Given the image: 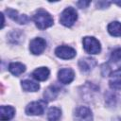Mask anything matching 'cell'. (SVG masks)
Returning a JSON list of instances; mask_svg holds the SVG:
<instances>
[{
	"mask_svg": "<svg viewBox=\"0 0 121 121\" xmlns=\"http://www.w3.org/2000/svg\"><path fill=\"white\" fill-rule=\"evenodd\" d=\"M82 43L84 50L89 54H98L101 50L100 43L94 37H84Z\"/></svg>",
	"mask_w": 121,
	"mask_h": 121,
	"instance_id": "4",
	"label": "cell"
},
{
	"mask_svg": "<svg viewBox=\"0 0 121 121\" xmlns=\"http://www.w3.org/2000/svg\"><path fill=\"white\" fill-rule=\"evenodd\" d=\"M114 4H117L118 6H120V7H121V2H114Z\"/></svg>",
	"mask_w": 121,
	"mask_h": 121,
	"instance_id": "21",
	"label": "cell"
},
{
	"mask_svg": "<svg viewBox=\"0 0 121 121\" xmlns=\"http://www.w3.org/2000/svg\"><path fill=\"white\" fill-rule=\"evenodd\" d=\"M78 19V13L72 7L66 8L60 16V23L65 26H72Z\"/></svg>",
	"mask_w": 121,
	"mask_h": 121,
	"instance_id": "3",
	"label": "cell"
},
{
	"mask_svg": "<svg viewBox=\"0 0 121 121\" xmlns=\"http://www.w3.org/2000/svg\"><path fill=\"white\" fill-rule=\"evenodd\" d=\"M49 74H50V71L48 68L46 67H39L37 69H35L32 73V77L39 80V81H44L48 78L49 77Z\"/></svg>",
	"mask_w": 121,
	"mask_h": 121,
	"instance_id": "12",
	"label": "cell"
},
{
	"mask_svg": "<svg viewBox=\"0 0 121 121\" xmlns=\"http://www.w3.org/2000/svg\"><path fill=\"white\" fill-rule=\"evenodd\" d=\"M55 54L57 57L60 59L69 60V59H73L76 56V50L67 45H60L55 49Z\"/></svg>",
	"mask_w": 121,
	"mask_h": 121,
	"instance_id": "8",
	"label": "cell"
},
{
	"mask_svg": "<svg viewBox=\"0 0 121 121\" xmlns=\"http://www.w3.org/2000/svg\"><path fill=\"white\" fill-rule=\"evenodd\" d=\"M104 67L105 68H102V74L104 76L112 75L121 70V48H116L112 51L109 62L106 63Z\"/></svg>",
	"mask_w": 121,
	"mask_h": 121,
	"instance_id": "1",
	"label": "cell"
},
{
	"mask_svg": "<svg viewBox=\"0 0 121 121\" xmlns=\"http://www.w3.org/2000/svg\"><path fill=\"white\" fill-rule=\"evenodd\" d=\"M15 114V109L11 106H1L0 107V119L1 121H9Z\"/></svg>",
	"mask_w": 121,
	"mask_h": 121,
	"instance_id": "11",
	"label": "cell"
},
{
	"mask_svg": "<svg viewBox=\"0 0 121 121\" xmlns=\"http://www.w3.org/2000/svg\"><path fill=\"white\" fill-rule=\"evenodd\" d=\"M108 31L112 36H115V37L121 36V23L117 21L110 23L108 26Z\"/></svg>",
	"mask_w": 121,
	"mask_h": 121,
	"instance_id": "16",
	"label": "cell"
},
{
	"mask_svg": "<svg viewBox=\"0 0 121 121\" xmlns=\"http://www.w3.org/2000/svg\"><path fill=\"white\" fill-rule=\"evenodd\" d=\"M33 21L39 29H45L53 25L52 16L43 9H39L33 15Z\"/></svg>",
	"mask_w": 121,
	"mask_h": 121,
	"instance_id": "2",
	"label": "cell"
},
{
	"mask_svg": "<svg viewBox=\"0 0 121 121\" xmlns=\"http://www.w3.org/2000/svg\"><path fill=\"white\" fill-rule=\"evenodd\" d=\"M90 1H79L77 3V5L80 8V9H83V8H87L89 5H90Z\"/></svg>",
	"mask_w": 121,
	"mask_h": 121,
	"instance_id": "20",
	"label": "cell"
},
{
	"mask_svg": "<svg viewBox=\"0 0 121 121\" xmlns=\"http://www.w3.org/2000/svg\"><path fill=\"white\" fill-rule=\"evenodd\" d=\"M111 76L112 77L109 81L110 87L114 90H121V72H115Z\"/></svg>",
	"mask_w": 121,
	"mask_h": 121,
	"instance_id": "14",
	"label": "cell"
},
{
	"mask_svg": "<svg viewBox=\"0 0 121 121\" xmlns=\"http://www.w3.org/2000/svg\"><path fill=\"white\" fill-rule=\"evenodd\" d=\"M8 16L9 18H11L13 21H16L19 24H26L28 22V17L25 14H19L17 10L15 9H8L6 10Z\"/></svg>",
	"mask_w": 121,
	"mask_h": 121,
	"instance_id": "10",
	"label": "cell"
},
{
	"mask_svg": "<svg viewBox=\"0 0 121 121\" xmlns=\"http://www.w3.org/2000/svg\"><path fill=\"white\" fill-rule=\"evenodd\" d=\"M46 47V42L43 38H35L29 43V50L33 55H40L42 54Z\"/></svg>",
	"mask_w": 121,
	"mask_h": 121,
	"instance_id": "6",
	"label": "cell"
},
{
	"mask_svg": "<svg viewBox=\"0 0 121 121\" xmlns=\"http://www.w3.org/2000/svg\"><path fill=\"white\" fill-rule=\"evenodd\" d=\"M74 117L76 121H93V114L89 108L80 106L76 109Z\"/></svg>",
	"mask_w": 121,
	"mask_h": 121,
	"instance_id": "7",
	"label": "cell"
},
{
	"mask_svg": "<svg viewBox=\"0 0 121 121\" xmlns=\"http://www.w3.org/2000/svg\"><path fill=\"white\" fill-rule=\"evenodd\" d=\"M9 71L14 76H20L26 71V66L21 62H11L9 65Z\"/></svg>",
	"mask_w": 121,
	"mask_h": 121,
	"instance_id": "15",
	"label": "cell"
},
{
	"mask_svg": "<svg viewBox=\"0 0 121 121\" xmlns=\"http://www.w3.org/2000/svg\"><path fill=\"white\" fill-rule=\"evenodd\" d=\"M95 65H96V61L91 58H84L78 61V66L80 70L83 72H88L92 70Z\"/></svg>",
	"mask_w": 121,
	"mask_h": 121,
	"instance_id": "13",
	"label": "cell"
},
{
	"mask_svg": "<svg viewBox=\"0 0 121 121\" xmlns=\"http://www.w3.org/2000/svg\"><path fill=\"white\" fill-rule=\"evenodd\" d=\"M58 92H59V90H58L55 86H50V87H48V88L44 91V94H43L44 99H46V100H48V101L55 99L56 96H57V95H58Z\"/></svg>",
	"mask_w": 121,
	"mask_h": 121,
	"instance_id": "19",
	"label": "cell"
},
{
	"mask_svg": "<svg viewBox=\"0 0 121 121\" xmlns=\"http://www.w3.org/2000/svg\"><path fill=\"white\" fill-rule=\"evenodd\" d=\"M45 108L46 103L44 101H33L26 106V113L28 115H41L43 113Z\"/></svg>",
	"mask_w": 121,
	"mask_h": 121,
	"instance_id": "5",
	"label": "cell"
},
{
	"mask_svg": "<svg viewBox=\"0 0 121 121\" xmlns=\"http://www.w3.org/2000/svg\"><path fill=\"white\" fill-rule=\"evenodd\" d=\"M22 88L26 92H36L40 89V85L35 81L26 79L22 81Z\"/></svg>",
	"mask_w": 121,
	"mask_h": 121,
	"instance_id": "17",
	"label": "cell"
},
{
	"mask_svg": "<svg viewBox=\"0 0 121 121\" xmlns=\"http://www.w3.org/2000/svg\"><path fill=\"white\" fill-rule=\"evenodd\" d=\"M61 116L60 109L57 107H51L47 112V119L48 121H59Z\"/></svg>",
	"mask_w": 121,
	"mask_h": 121,
	"instance_id": "18",
	"label": "cell"
},
{
	"mask_svg": "<svg viewBox=\"0 0 121 121\" xmlns=\"http://www.w3.org/2000/svg\"><path fill=\"white\" fill-rule=\"evenodd\" d=\"M74 78H75V72L71 68H62L58 73L59 80L63 84L71 83L74 80Z\"/></svg>",
	"mask_w": 121,
	"mask_h": 121,
	"instance_id": "9",
	"label": "cell"
}]
</instances>
